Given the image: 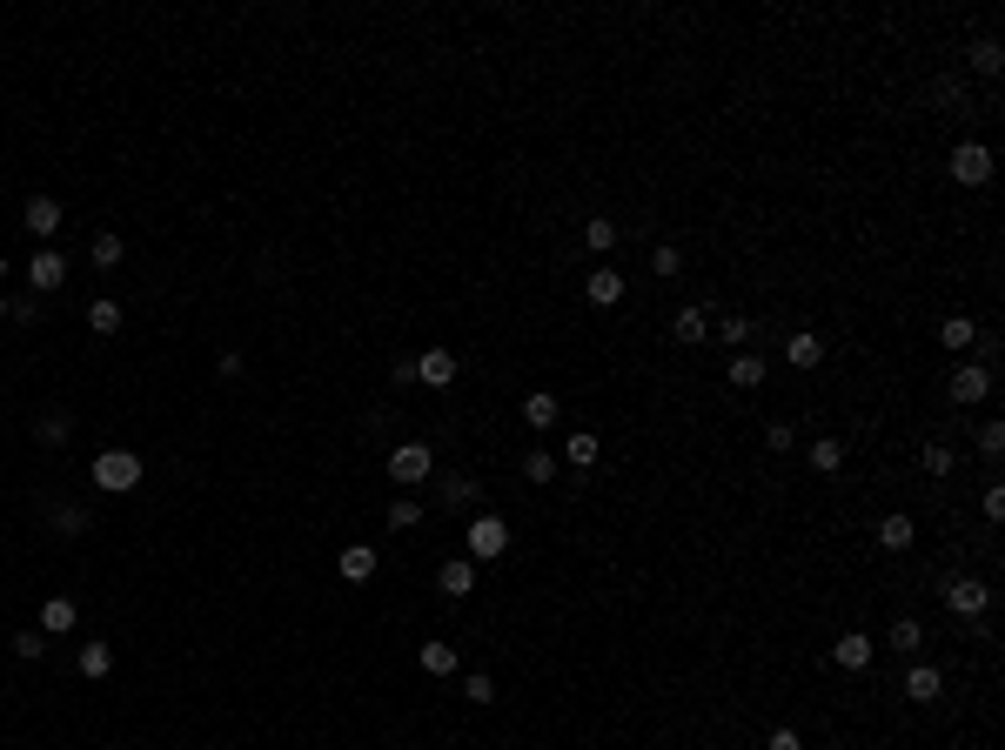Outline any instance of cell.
<instances>
[{"mask_svg": "<svg viewBox=\"0 0 1005 750\" xmlns=\"http://www.w3.org/2000/svg\"><path fill=\"white\" fill-rule=\"evenodd\" d=\"M88 476H94V489H108V496H128V489H141V456H134V449H101Z\"/></svg>", "mask_w": 1005, "mask_h": 750, "instance_id": "1", "label": "cell"}, {"mask_svg": "<svg viewBox=\"0 0 1005 750\" xmlns=\"http://www.w3.org/2000/svg\"><path fill=\"white\" fill-rule=\"evenodd\" d=\"M463 543H469V563H496V556L510 550V523H503L496 509H476V516H469V530H463Z\"/></svg>", "mask_w": 1005, "mask_h": 750, "instance_id": "2", "label": "cell"}, {"mask_svg": "<svg viewBox=\"0 0 1005 750\" xmlns=\"http://www.w3.org/2000/svg\"><path fill=\"white\" fill-rule=\"evenodd\" d=\"M429 469H436V449H429V442H396V449H389V483L416 489V483H429Z\"/></svg>", "mask_w": 1005, "mask_h": 750, "instance_id": "3", "label": "cell"}, {"mask_svg": "<svg viewBox=\"0 0 1005 750\" xmlns=\"http://www.w3.org/2000/svg\"><path fill=\"white\" fill-rule=\"evenodd\" d=\"M61 221H67V208L54 195H27V208H21V228L34 235L41 248H54V235H61Z\"/></svg>", "mask_w": 1005, "mask_h": 750, "instance_id": "4", "label": "cell"}, {"mask_svg": "<svg viewBox=\"0 0 1005 750\" xmlns=\"http://www.w3.org/2000/svg\"><path fill=\"white\" fill-rule=\"evenodd\" d=\"M992 161L999 155H992L985 141H959V148H952V181H959V188H985V181H992Z\"/></svg>", "mask_w": 1005, "mask_h": 750, "instance_id": "5", "label": "cell"}, {"mask_svg": "<svg viewBox=\"0 0 1005 750\" xmlns=\"http://www.w3.org/2000/svg\"><path fill=\"white\" fill-rule=\"evenodd\" d=\"M945 610H952V617H985V610H992V590H985V576H952V583H945Z\"/></svg>", "mask_w": 1005, "mask_h": 750, "instance_id": "6", "label": "cell"}, {"mask_svg": "<svg viewBox=\"0 0 1005 750\" xmlns=\"http://www.w3.org/2000/svg\"><path fill=\"white\" fill-rule=\"evenodd\" d=\"M67 288V255L61 248H34V262H27V295H61Z\"/></svg>", "mask_w": 1005, "mask_h": 750, "instance_id": "7", "label": "cell"}, {"mask_svg": "<svg viewBox=\"0 0 1005 750\" xmlns=\"http://www.w3.org/2000/svg\"><path fill=\"white\" fill-rule=\"evenodd\" d=\"M945 396L959 402V409L985 402V396H992V369H985V362H959V369H952V382H945Z\"/></svg>", "mask_w": 1005, "mask_h": 750, "instance_id": "8", "label": "cell"}, {"mask_svg": "<svg viewBox=\"0 0 1005 750\" xmlns=\"http://www.w3.org/2000/svg\"><path fill=\"white\" fill-rule=\"evenodd\" d=\"M871 657H878V643H871L865 630H845V637L831 643V663H838V670H871Z\"/></svg>", "mask_w": 1005, "mask_h": 750, "instance_id": "9", "label": "cell"}, {"mask_svg": "<svg viewBox=\"0 0 1005 750\" xmlns=\"http://www.w3.org/2000/svg\"><path fill=\"white\" fill-rule=\"evenodd\" d=\"M436 590H443L449 603H463V596L476 590V563H469V556H449L443 570H436Z\"/></svg>", "mask_w": 1005, "mask_h": 750, "instance_id": "10", "label": "cell"}, {"mask_svg": "<svg viewBox=\"0 0 1005 750\" xmlns=\"http://www.w3.org/2000/svg\"><path fill=\"white\" fill-rule=\"evenodd\" d=\"M74 623H81V603H74V596H47V603H41V623H34V630H47V637H67Z\"/></svg>", "mask_w": 1005, "mask_h": 750, "instance_id": "11", "label": "cell"}, {"mask_svg": "<svg viewBox=\"0 0 1005 750\" xmlns=\"http://www.w3.org/2000/svg\"><path fill=\"white\" fill-rule=\"evenodd\" d=\"M912 543H918V523H912V516H905V509H892V516L878 523V550L905 556V550H912Z\"/></svg>", "mask_w": 1005, "mask_h": 750, "instance_id": "12", "label": "cell"}, {"mask_svg": "<svg viewBox=\"0 0 1005 750\" xmlns=\"http://www.w3.org/2000/svg\"><path fill=\"white\" fill-rule=\"evenodd\" d=\"M938 690H945V677H938V670H932V663H905V697H912V704H938Z\"/></svg>", "mask_w": 1005, "mask_h": 750, "instance_id": "13", "label": "cell"}, {"mask_svg": "<svg viewBox=\"0 0 1005 750\" xmlns=\"http://www.w3.org/2000/svg\"><path fill=\"white\" fill-rule=\"evenodd\" d=\"M416 382L449 389V382H456V355H449V349H423V355H416Z\"/></svg>", "mask_w": 1005, "mask_h": 750, "instance_id": "14", "label": "cell"}, {"mask_svg": "<svg viewBox=\"0 0 1005 750\" xmlns=\"http://www.w3.org/2000/svg\"><path fill=\"white\" fill-rule=\"evenodd\" d=\"M335 570H342V583H369L376 576V543H349L335 556Z\"/></svg>", "mask_w": 1005, "mask_h": 750, "instance_id": "15", "label": "cell"}, {"mask_svg": "<svg viewBox=\"0 0 1005 750\" xmlns=\"http://www.w3.org/2000/svg\"><path fill=\"white\" fill-rule=\"evenodd\" d=\"M670 335H677V342H684V349H697V342H704V335H711V315L697 309V302H684V309L670 315Z\"/></svg>", "mask_w": 1005, "mask_h": 750, "instance_id": "16", "label": "cell"}, {"mask_svg": "<svg viewBox=\"0 0 1005 750\" xmlns=\"http://www.w3.org/2000/svg\"><path fill=\"white\" fill-rule=\"evenodd\" d=\"M583 288H590V309H617V302H624V275H617V268H590Z\"/></svg>", "mask_w": 1005, "mask_h": 750, "instance_id": "17", "label": "cell"}, {"mask_svg": "<svg viewBox=\"0 0 1005 750\" xmlns=\"http://www.w3.org/2000/svg\"><path fill=\"white\" fill-rule=\"evenodd\" d=\"M784 362H791V369H818V362H825V342H818L811 329H798L791 342H784Z\"/></svg>", "mask_w": 1005, "mask_h": 750, "instance_id": "18", "label": "cell"}, {"mask_svg": "<svg viewBox=\"0 0 1005 750\" xmlns=\"http://www.w3.org/2000/svg\"><path fill=\"white\" fill-rule=\"evenodd\" d=\"M416 663H423L429 677H456V670H463V657H456V643H423V650H416Z\"/></svg>", "mask_w": 1005, "mask_h": 750, "instance_id": "19", "label": "cell"}, {"mask_svg": "<svg viewBox=\"0 0 1005 750\" xmlns=\"http://www.w3.org/2000/svg\"><path fill=\"white\" fill-rule=\"evenodd\" d=\"M557 416H563V402L550 396V389H530V396H523V422H530V429H550Z\"/></svg>", "mask_w": 1005, "mask_h": 750, "instance_id": "20", "label": "cell"}, {"mask_svg": "<svg viewBox=\"0 0 1005 750\" xmlns=\"http://www.w3.org/2000/svg\"><path fill=\"white\" fill-rule=\"evenodd\" d=\"M67 436H74V416H67V409H47V416L34 422V442H41V449H61Z\"/></svg>", "mask_w": 1005, "mask_h": 750, "instance_id": "21", "label": "cell"}, {"mask_svg": "<svg viewBox=\"0 0 1005 750\" xmlns=\"http://www.w3.org/2000/svg\"><path fill=\"white\" fill-rule=\"evenodd\" d=\"M885 643H892L898 657L912 663L918 650H925V623H918V617H898V623H892V637H885Z\"/></svg>", "mask_w": 1005, "mask_h": 750, "instance_id": "22", "label": "cell"}, {"mask_svg": "<svg viewBox=\"0 0 1005 750\" xmlns=\"http://www.w3.org/2000/svg\"><path fill=\"white\" fill-rule=\"evenodd\" d=\"M804 456H811V469H818V476H838V469H845V442H838V436H818Z\"/></svg>", "mask_w": 1005, "mask_h": 750, "instance_id": "23", "label": "cell"}, {"mask_svg": "<svg viewBox=\"0 0 1005 750\" xmlns=\"http://www.w3.org/2000/svg\"><path fill=\"white\" fill-rule=\"evenodd\" d=\"M583 248H590V255H610V248H617V221L590 215V221H583Z\"/></svg>", "mask_w": 1005, "mask_h": 750, "instance_id": "24", "label": "cell"}, {"mask_svg": "<svg viewBox=\"0 0 1005 750\" xmlns=\"http://www.w3.org/2000/svg\"><path fill=\"white\" fill-rule=\"evenodd\" d=\"M603 456V442H597V429H577V436L563 442V463H577V469H590Z\"/></svg>", "mask_w": 1005, "mask_h": 750, "instance_id": "25", "label": "cell"}, {"mask_svg": "<svg viewBox=\"0 0 1005 750\" xmlns=\"http://www.w3.org/2000/svg\"><path fill=\"white\" fill-rule=\"evenodd\" d=\"M74 663H81V677H94V684H101V677L114 670V650H108V643H81V657H74Z\"/></svg>", "mask_w": 1005, "mask_h": 750, "instance_id": "26", "label": "cell"}, {"mask_svg": "<svg viewBox=\"0 0 1005 750\" xmlns=\"http://www.w3.org/2000/svg\"><path fill=\"white\" fill-rule=\"evenodd\" d=\"M88 255H94V268H121V255H128V242H121L114 228H101V235H94V248H88Z\"/></svg>", "mask_w": 1005, "mask_h": 750, "instance_id": "27", "label": "cell"}, {"mask_svg": "<svg viewBox=\"0 0 1005 750\" xmlns=\"http://www.w3.org/2000/svg\"><path fill=\"white\" fill-rule=\"evenodd\" d=\"M88 329H94V335H114V329H121V302H114V295L88 302Z\"/></svg>", "mask_w": 1005, "mask_h": 750, "instance_id": "28", "label": "cell"}, {"mask_svg": "<svg viewBox=\"0 0 1005 750\" xmlns=\"http://www.w3.org/2000/svg\"><path fill=\"white\" fill-rule=\"evenodd\" d=\"M938 342H945V349H972V342H979V322L952 315V322H938Z\"/></svg>", "mask_w": 1005, "mask_h": 750, "instance_id": "29", "label": "cell"}, {"mask_svg": "<svg viewBox=\"0 0 1005 750\" xmlns=\"http://www.w3.org/2000/svg\"><path fill=\"white\" fill-rule=\"evenodd\" d=\"M724 375H731V389H764V362H758V355H737Z\"/></svg>", "mask_w": 1005, "mask_h": 750, "instance_id": "30", "label": "cell"}, {"mask_svg": "<svg viewBox=\"0 0 1005 750\" xmlns=\"http://www.w3.org/2000/svg\"><path fill=\"white\" fill-rule=\"evenodd\" d=\"M7 643H14V657H21V663H34V657H47V643H54V637H47V630H14Z\"/></svg>", "mask_w": 1005, "mask_h": 750, "instance_id": "31", "label": "cell"}, {"mask_svg": "<svg viewBox=\"0 0 1005 750\" xmlns=\"http://www.w3.org/2000/svg\"><path fill=\"white\" fill-rule=\"evenodd\" d=\"M54 530L61 536H88V509L81 503H54Z\"/></svg>", "mask_w": 1005, "mask_h": 750, "instance_id": "32", "label": "cell"}, {"mask_svg": "<svg viewBox=\"0 0 1005 750\" xmlns=\"http://www.w3.org/2000/svg\"><path fill=\"white\" fill-rule=\"evenodd\" d=\"M650 275H664V282H670V275H684V255H677V242H657V248H650Z\"/></svg>", "mask_w": 1005, "mask_h": 750, "instance_id": "33", "label": "cell"}, {"mask_svg": "<svg viewBox=\"0 0 1005 750\" xmlns=\"http://www.w3.org/2000/svg\"><path fill=\"white\" fill-rule=\"evenodd\" d=\"M972 67H979L985 81H992V74L1005 67V47H999V41H972Z\"/></svg>", "mask_w": 1005, "mask_h": 750, "instance_id": "34", "label": "cell"}, {"mask_svg": "<svg viewBox=\"0 0 1005 750\" xmlns=\"http://www.w3.org/2000/svg\"><path fill=\"white\" fill-rule=\"evenodd\" d=\"M550 476H557V456H550V449H530V456H523V483H550Z\"/></svg>", "mask_w": 1005, "mask_h": 750, "instance_id": "35", "label": "cell"}, {"mask_svg": "<svg viewBox=\"0 0 1005 750\" xmlns=\"http://www.w3.org/2000/svg\"><path fill=\"white\" fill-rule=\"evenodd\" d=\"M416 523H423V503H416V496H396V503H389V530H416Z\"/></svg>", "mask_w": 1005, "mask_h": 750, "instance_id": "36", "label": "cell"}, {"mask_svg": "<svg viewBox=\"0 0 1005 750\" xmlns=\"http://www.w3.org/2000/svg\"><path fill=\"white\" fill-rule=\"evenodd\" d=\"M979 449L992 456V463L1005 456V422H999V416H985V422H979Z\"/></svg>", "mask_w": 1005, "mask_h": 750, "instance_id": "37", "label": "cell"}, {"mask_svg": "<svg viewBox=\"0 0 1005 750\" xmlns=\"http://www.w3.org/2000/svg\"><path fill=\"white\" fill-rule=\"evenodd\" d=\"M717 335H724L731 349H744V342H751V315H724V322H717Z\"/></svg>", "mask_w": 1005, "mask_h": 750, "instance_id": "38", "label": "cell"}, {"mask_svg": "<svg viewBox=\"0 0 1005 750\" xmlns=\"http://www.w3.org/2000/svg\"><path fill=\"white\" fill-rule=\"evenodd\" d=\"M443 496H449L456 509H476V483H469V476H449V483H443Z\"/></svg>", "mask_w": 1005, "mask_h": 750, "instance_id": "39", "label": "cell"}, {"mask_svg": "<svg viewBox=\"0 0 1005 750\" xmlns=\"http://www.w3.org/2000/svg\"><path fill=\"white\" fill-rule=\"evenodd\" d=\"M925 476H952V442H932V449H925Z\"/></svg>", "mask_w": 1005, "mask_h": 750, "instance_id": "40", "label": "cell"}, {"mask_svg": "<svg viewBox=\"0 0 1005 750\" xmlns=\"http://www.w3.org/2000/svg\"><path fill=\"white\" fill-rule=\"evenodd\" d=\"M463 697H469V704H490V697H496V684L483 677V670H469V677H463Z\"/></svg>", "mask_w": 1005, "mask_h": 750, "instance_id": "41", "label": "cell"}, {"mask_svg": "<svg viewBox=\"0 0 1005 750\" xmlns=\"http://www.w3.org/2000/svg\"><path fill=\"white\" fill-rule=\"evenodd\" d=\"M34 315H41V295H14L7 302V322H34Z\"/></svg>", "mask_w": 1005, "mask_h": 750, "instance_id": "42", "label": "cell"}, {"mask_svg": "<svg viewBox=\"0 0 1005 750\" xmlns=\"http://www.w3.org/2000/svg\"><path fill=\"white\" fill-rule=\"evenodd\" d=\"M764 750H804V737H798V730H791V724H778V730H771V737H764Z\"/></svg>", "mask_w": 1005, "mask_h": 750, "instance_id": "43", "label": "cell"}, {"mask_svg": "<svg viewBox=\"0 0 1005 750\" xmlns=\"http://www.w3.org/2000/svg\"><path fill=\"white\" fill-rule=\"evenodd\" d=\"M764 442H771V449H791L798 429H791V422H764Z\"/></svg>", "mask_w": 1005, "mask_h": 750, "instance_id": "44", "label": "cell"}, {"mask_svg": "<svg viewBox=\"0 0 1005 750\" xmlns=\"http://www.w3.org/2000/svg\"><path fill=\"white\" fill-rule=\"evenodd\" d=\"M979 503H985V523H999V516H1005V489H999V483H985Z\"/></svg>", "mask_w": 1005, "mask_h": 750, "instance_id": "45", "label": "cell"}, {"mask_svg": "<svg viewBox=\"0 0 1005 750\" xmlns=\"http://www.w3.org/2000/svg\"><path fill=\"white\" fill-rule=\"evenodd\" d=\"M0 322H7V295H0Z\"/></svg>", "mask_w": 1005, "mask_h": 750, "instance_id": "46", "label": "cell"}, {"mask_svg": "<svg viewBox=\"0 0 1005 750\" xmlns=\"http://www.w3.org/2000/svg\"><path fill=\"white\" fill-rule=\"evenodd\" d=\"M0 282H7V255H0Z\"/></svg>", "mask_w": 1005, "mask_h": 750, "instance_id": "47", "label": "cell"}]
</instances>
